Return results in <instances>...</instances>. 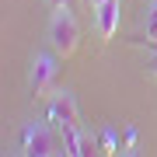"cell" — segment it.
<instances>
[{"instance_id": "obj_1", "label": "cell", "mask_w": 157, "mask_h": 157, "mask_svg": "<svg viewBox=\"0 0 157 157\" xmlns=\"http://www.w3.org/2000/svg\"><path fill=\"white\" fill-rule=\"evenodd\" d=\"M49 42L59 56H73L80 45V25L73 17L70 7H56L52 11V21H49Z\"/></svg>"}, {"instance_id": "obj_2", "label": "cell", "mask_w": 157, "mask_h": 157, "mask_svg": "<svg viewBox=\"0 0 157 157\" xmlns=\"http://www.w3.org/2000/svg\"><path fill=\"white\" fill-rule=\"evenodd\" d=\"M49 122L63 129V126H80V112H77V98L70 91H56L49 101Z\"/></svg>"}, {"instance_id": "obj_3", "label": "cell", "mask_w": 157, "mask_h": 157, "mask_svg": "<svg viewBox=\"0 0 157 157\" xmlns=\"http://www.w3.org/2000/svg\"><path fill=\"white\" fill-rule=\"evenodd\" d=\"M56 59L49 56V52H42V56H35L32 63V73H28V87H32V94L35 98H42L45 91L52 87V80H56Z\"/></svg>"}, {"instance_id": "obj_4", "label": "cell", "mask_w": 157, "mask_h": 157, "mask_svg": "<svg viewBox=\"0 0 157 157\" xmlns=\"http://www.w3.org/2000/svg\"><path fill=\"white\" fill-rule=\"evenodd\" d=\"M21 150L28 157L52 154V136H49V129H45V122H28L21 129Z\"/></svg>"}, {"instance_id": "obj_5", "label": "cell", "mask_w": 157, "mask_h": 157, "mask_svg": "<svg viewBox=\"0 0 157 157\" xmlns=\"http://www.w3.org/2000/svg\"><path fill=\"white\" fill-rule=\"evenodd\" d=\"M119 0H105V4H98L94 7V17H98V32H101V39H112V35L119 32Z\"/></svg>"}, {"instance_id": "obj_6", "label": "cell", "mask_w": 157, "mask_h": 157, "mask_svg": "<svg viewBox=\"0 0 157 157\" xmlns=\"http://www.w3.org/2000/svg\"><path fill=\"white\" fill-rule=\"evenodd\" d=\"M59 133H63V154H70V157L87 154L84 150V136H80V126H63Z\"/></svg>"}, {"instance_id": "obj_7", "label": "cell", "mask_w": 157, "mask_h": 157, "mask_svg": "<svg viewBox=\"0 0 157 157\" xmlns=\"http://www.w3.org/2000/svg\"><path fill=\"white\" fill-rule=\"evenodd\" d=\"M150 35H157V4H154V14H150Z\"/></svg>"}, {"instance_id": "obj_8", "label": "cell", "mask_w": 157, "mask_h": 157, "mask_svg": "<svg viewBox=\"0 0 157 157\" xmlns=\"http://www.w3.org/2000/svg\"><path fill=\"white\" fill-rule=\"evenodd\" d=\"M49 4H52V7H70L73 0H49Z\"/></svg>"}, {"instance_id": "obj_9", "label": "cell", "mask_w": 157, "mask_h": 157, "mask_svg": "<svg viewBox=\"0 0 157 157\" xmlns=\"http://www.w3.org/2000/svg\"><path fill=\"white\" fill-rule=\"evenodd\" d=\"M150 73H154V77H157V56L150 59Z\"/></svg>"}, {"instance_id": "obj_10", "label": "cell", "mask_w": 157, "mask_h": 157, "mask_svg": "<svg viewBox=\"0 0 157 157\" xmlns=\"http://www.w3.org/2000/svg\"><path fill=\"white\" fill-rule=\"evenodd\" d=\"M98 4H105V0H91V7H98Z\"/></svg>"}]
</instances>
